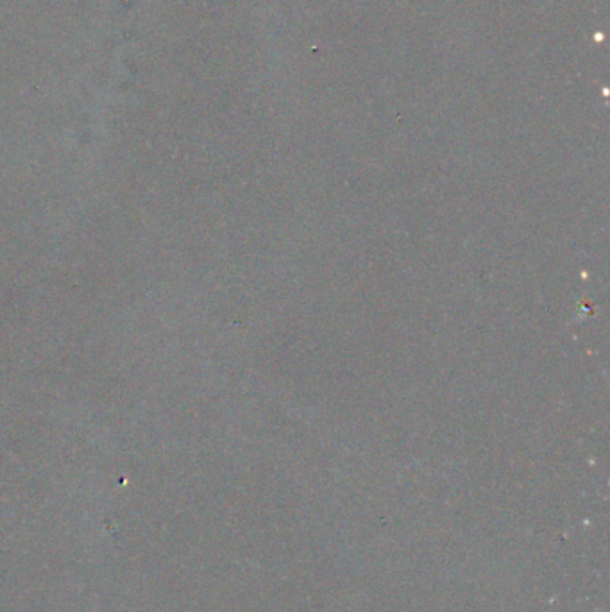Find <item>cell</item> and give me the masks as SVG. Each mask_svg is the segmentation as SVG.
I'll return each mask as SVG.
<instances>
[]
</instances>
